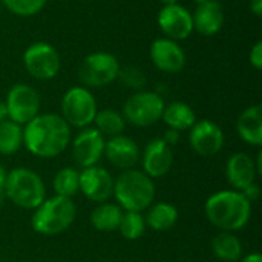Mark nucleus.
Returning <instances> with one entry per match:
<instances>
[{
  "label": "nucleus",
  "mask_w": 262,
  "mask_h": 262,
  "mask_svg": "<svg viewBox=\"0 0 262 262\" xmlns=\"http://www.w3.org/2000/svg\"><path fill=\"white\" fill-rule=\"evenodd\" d=\"M23 146V126L5 120L0 123V155L11 157Z\"/></svg>",
  "instance_id": "obj_26"
},
{
  "label": "nucleus",
  "mask_w": 262,
  "mask_h": 262,
  "mask_svg": "<svg viewBox=\"0 0 262 262\" xmlns=\"http://www.w3.org/2000/svg\"><path fill=\"white\" fill-rule=\"evenodd\" d=\"M104 137L95 127L81 129L74 140H71L74 161L81 169L98 166L104 154Z\"/></svg>",
  "instance_id": "obj_11"
},
{
  "label": "nucleus",
  "mask_w": 262,
  "mask_h": 262,
  "mask_svg": "<svg viewBox=\"0 0 262 262\" xmlns=\"http://www.w3.org/2000/svg\"><path fill=\"white\" fill-rule=\"evenodd\" d=\"M236 132L241 140L250 146L262 144V106L253 104L241 112L236 120Z\"/></svg>",
  "instance_id": "obj_20"
},
{
  "label": "nucleus",
  "mask_w": 262,
  "mask_h": 262,
  "mask_svg": "<svg viewBox=\"0 0 262 262\" xmlns=\"http://www.w3.org/2000/svg\"><path fill=\"white\" fill-rule=\"evenodd\" d=\"M181 132H178V130H175V129H169L167 127V130L164 132V135L161 137V140L167 144V146H170V147H173V146H177L178 143H180V138H181V135H180Z\"/></svg>",
  "instance_id": "obj_32"
},
{
  "label": "nucleus",
  "mask_w": 262,
  "mask_h": 262,
  "mask_svg": "<svg viewBox=\"0 0 262 262\" xmlns=\"http://www.w3.org/2000/svg\"><path fill=\"white\" fill-rule=\"evenodd\" d=\"M120 63L109 52L89 54L78 68V78L84 88H104L117 80Z\"/></svg>",
  "instance_id": "obj_8"
},
{
  "label": "nucleus",
  "mask_w": 262,
  "mask_h": 262,
  "mask_svg": "<svg viewBox=\"0 0 262 262\" xmlns=\"http://www.w3.org/2000/svg\"><path fill=\"white\" fill-rule=\"evenodd\" d=\"M249 60H250V64L256 69V71H261L262 69V41H256L253 45V48L250 49V54H249Z\"/></svg>",
  "instance_id": "obj_31"
},
{
  "label": "nucleus",
  "mask_w": 262,
  "mask_h": 262,
  "mask_svg": "<svg viewBox=\"0 0 262 262\" xmlns=\"http://www.w3.org/2000/svg\"><path fill=\"white\" fill-rule=\"evenodd\" d=\"M61 117L71 127L84 129L94 123L97 115V101L94 94L84 86H74L61 98Z\"/></svg>",
  "instance_id": "obj_7"
},
{
  "label": "nucleus",
  "mask_w": 262,
  "mask_h": 262,
  "mask_svg": "<svg viewBox=\"0 0 262 262\" xmlns=\"http://www.w3.org/2000/svg\"><path fill=\"white\" fill-rule=\"evenodd\" d=\"M161 3H163V6H166V5H175V3H178V0H160Z\"/></svg>",
  "instance_id": "obj_38"
},
{
  "label": "nucleus",
  "mask_w": 262,
  "mask_h": 262,
  "mask_svg": "<svg viewBox=\"0 0 262 262\" xmlns=\"http://www.w3.org/2000/svg\"><path fill=\"white\" fill-rule=\"evenodd\" d=\"M71 140V126L58 114H38L23 126V146L37 158L61 155Z\"/></svg>",
  "instance_id": "obj_1"
},
{
  "label": "nucleus",
  "mask_w": 262,
  "mask_h": 262,
  "mask_svg": "<svg viewBox=\"0 0 262 262\" xmlns=\"http://www.w3.org/2000/svg\"><path fill=\"white\" fill-rule=\"evenodd\" d=\"M2 3L6 6V9L15 15L20 17H31L38 14L43 6L46 5V0H2Z\"/></svg>",
  "instance_id": "obj_29"
},
{
  "label": "nucleus",
  "mask_w": 262,
  "mask_h": 262,
  "mask_svg": "<svg viewBox=\"0 0 262 262\" xmlns=\"http://www.w3.org/2000/svg\"><path fill=\"white\" fill-rule=\"evenodd\" d=\"M8 120V111H6V104L5 101H0V123Z\"/></svg>",
  "instance_id": "obj_37"
},
{
  "label": "nucleus",
  "mask_w": 262,
  "mask_h": 262,
  "mask_svg": "<svg viewBox=\"0 0 262 262\" xmlns=\"http://www.w3.org/2000/svg\"><path fill=\"white\" fill-rule=\"evenodd\" d=\"M6 177H8V170L5 169L3 164H0V190H3V187H5Z\"/></svg>",
  "instance_id": "obj_36"
},
{
  "label": "nucleus",
  "mask_w": 262,
  "mask_h": 262,
  "mask_svg": "<svg viewBox=\"0 0 262 262\" xmlns=\"http://www.w3.org/2000/svg\"><path fill=\"white\" fill-rule=\"evenodd\" d=\"M0 3H2V0H0Z\"/></svg>",
  "instance_id": "obj_41"
},
{
  "label": "nucleus",
  "mask_w": 262,
  "mask_h": 262,
  "mask_svg": "<svg viewBox=\"0 0 262 262\" xmlns=\"http://www.w3.org/2000/svg\"><path fill=\"white\" fill-rule=\"evenodd\" d=\"M94 126L103 137L111 138V137L123 135L126 129V120L121 115V112L115 109H103V111H97V115L94 118Z\"/></svg>",
  "instance_id": "obj_25"
},
{
  "label": "nucleus",
  "mask_w": 262,
  "mask_h": 262,
  "mask_svg": "<svg viewBox=\"0 0 262 262\" xmlns=\"http://www.w3.org/2000/svg\"><path fill=\"white\" fill-rule=\"evenodd\" d=\"M8 120L25 126L40 114V95L29 84H14L5 100Z\"/></svg>",
  "instance_id": "obj_9"
},
{
  "label": "nucleus",
  "mask_w": 262,
  "mask_h": 262,
  "mask_svg": "<svg viewBox=\"0 0 262 262\" xmlns=\"http://www.w3.org/2000/svg\"><path fill=\"white\" fill-rule=\"evenodd\" d=\"M52 187L57 196L72 198L80 192V172L74 167L60 169L52 180Z\"/></svg>",
  "instance_id": "obj_27"
},
{
  "label": "nucleus",
  "mask_w": 262,
  "mask_h": 262,
  "mask_svg": "<svg viewBox=\"0 0 262 262\" xmlns=\"http://www.w3.org/2000/svg\"><path fill=\"white\" fill-rule=\"evenodd\" d=\"M114 198L124 212H144L155 200V183L143 170H123L114 181Z\"/></svg>",
  "instance_id": "obj_3"
},
{
  "label": "nucleus",
  "mask_w": 262,
  "mask_h": 262,
  "mask_svg": "<svg viewBox=\"0 0 262 262\" xmlns=\"http://www.w3.org/2000/svg\"><path fill=\"white\" fill-rule=\"evenodd\" d=\"M189 143L195 154L201 157H213L224 147L223 129L210 120H196L189 129Z\"/></svg>",
  "instance_id": "obj_12"
},
{
  "label": "nucleus",
  "mask_w": 262,
  "mask_h": 262,
  "mask_svg": "<svg viewBox=\"0 0 262 262\" xmlns=\"http://www.w3.org/2000/svg\"><path fill=\"white\" fill-rule=\"evenodd\" d=\"M5 200H6V196H5V192H3V190H0V209H2V206L5 204Z\"/></svg>",
  "instance_id": "obj_39"
},
{
  "label": "nucleus",
  "mask_w": 262,
  "mask_h": 262,
  "mask_svg": "<svg viewBox=\"0 0 262 262\" xmlns=\"http://www.w3.org/2000/svg\"><path fill=\"white\" fill-rule=\"evenodd\" d=\"M146 220L141 212H123L118 232L121 236L127 241H137L140 239L146 232Z\"/></svg>",
  "instance_id": "obj_28"
},
{
  "label": "nucleus",
  "mask_w": 262,
  "mask_h": 262,
  "mask_svg": "<svg viewBox=\"0 0 262 262\" xmlns=\"http://www.w3.org/2000/svg\"><path fill=\"white\" fill-rule=\"evenodd\" d=\"M146 212H147L144 216L146 226L155 232H167L173 229L180 216L178 209L173 204L166 203V201L152 204Z\"/></svg>",
  "instance_id": "obj_21"
},
{
  "label": "nucleus",
  "mask_w": 262,
  "mask_h": 262,
  "mask_svg": "<svg viewBox=\"0 0 262 262\" xmlns=\"http://www.w3.org/2000/svg\"><path fill=\"white\" fill-rule=\"evenodd\" d=\"M209 223L221 232L243 230L252 216V203L238 190H220L210 195L204 204Z\"/></svg>",
  "instance_id": "obj_2"
},
{
  "label": "nucleus",
  "mask_w": 262,
  "mask_h": 262,
  "mask_svg": "<svg viewBox=\"0 0 262 262\" xmlns=\"http://www.w3.org/2000/svg\"><path fill=\"white\" fill-rule=\"evenodd\" d=\"M124 86L135 89V91H141L146 86V75L144 72L137 68V66H127V68H120L118 77H117Z\"/></svg>",
  "instance_id": "obj_30"
},
{
  "label": "nucleus",
  "mask_w": 262,
  "mask_h": 262,
  "mask_svg": "<svg viewBox=\"0 0 262 262\" xmlns=\"http://www.w3.org/2000/svg\"><path fill=\"white\" fill-rule=\"evenodd\" d=\"M161 120L166 123L169 129L183 132V130H189L196 123V115L187 103L172 101L164 106Z\"/></svg>",
  "instance_id": "obj_22"
},
{
  "label": "nucleus",
  "mask_w": 262,
  "mask_h": 262,
  "mask_svg": "<svg viewBox=\"0 0 262 262\" xmlns=\"http://www.w3.org/2000/svg\"><path fill=\"white\" fill-rule=\"evenodd\" d=\"M23 64L28 74L35 80H51L60 71V55L52 45L37 41L26 48Z\"/></svg>",
  "instance_id": "obj_10"
},
{
  "label": "nucleus",
  "mask_w": 262,
  "mask_h": 262,
  "mask_svg": "<svg viewBox=\"0 0 262 262\" xmlns=\"http://www.w3.org/2000/svg\"><path fill=\"white\" fill-rule=\"evenodd\" d=\"M123 209L115 203H100L91 213V224L98 232H115L118 230Z\"/></svg>",
  "instance_id": "obj_23"
},
{
  "label": "nucleus",
  "mask_w": 262,
  "mask_h": 262,
  "mask_svg": "<svg viewBox=\"0 0 262 262\" xmlns=\"http://www.w3.org/2000/svg\"><path fill=\"white\" fill-rule=\"evenodd\" d=\"M106 160L120 170L135 169L140 161V147L138 144L126 135L111 137L104 143V154Z\"/></svg>",
  "instance_id": "obj_17"
},
{
  "label": "nucleus",
  "mask_w": 262,
  "mask_h": 262,
  "mask_svg": "<svg viewBox=\"0 0 262 262\" xmlns=\"http://www.w3.org/2000/svg\"><path fill=\"white\" fill-rule=\"evenodd\" d=\"M258 169L255 164V160L247 152H236L230 155L226 164V178L229 184L233 187V190L241 192L247 186L256 183Z\"/></svg>",
  "instance_id": "obj_18"
},
{
  "label": "nucleus",
  "mask_w": 262,
  "mask_h": 262,
  "mask_svg": "<svg viewBox=\"0 0 262 262\" xmlns=\"http://www.w3.org/2000/svg\"><path fill=\"white\" fill-rule=\"evenodd\" d=\"M114 177L101 166L86 167L80 172V192L97 204L106 203L114 196Z\"/></svg>",
  "instance_id": "obj_13"
},
{
  "label": "nucleus",
  "mask_w": 262,
  "mask_h": 262,
  "mask_svg": "<svg viewBox=\"0 0 262 262\" xmlns=\"http://www.w3.org/2000/svg\"><path fill=\"white\" fill-rule=\"evenodd\" d=\"M3 192L6 200L25 210H34L46 198L41 177L28 167H17L8 172Z\"/></svg>",
  "instance_id": "obj_5"
},
{
  "label": "nucleus",
  "mask_w": 262,
  "mask_h": 262,
  "mask_svg": "<svg viewBox=\"0 0 262 262\" xmlns=\"http://www.w3.org/2000/svg\"><path fill=\"white\" fill-rule=\"evenodd\" d=\"M241 262H262V256L259 253H250V255L244 256Z\"/></svg>",
  "instance_id": "obj_35"
},
{
  "label": "nucleus",
  "mask_w": 262,
  "mask_h": 262,
  "mask_svg": "<svg viewBox=\"0 0 262 262\" xmlns=\"http://www.w3.org/2000/svg\"><path fill=\"white\" fill-rule=\"evenodd\" d=\"M164 106V98L158 92L137 91L124 101L121 115L132 126L149 127L161 120Z\"/></svg>",
  "instance_id": "obj_6"
},
{
  "label": "nucleus",
  "mask_w": 262,
  "mask_h": 262,
  "mask_svg": "<svg viewBox=\"0 0 262 262\" xmlns=\"http://www.w3.org/2000/svg\"><path fill=\"white\" fill-rule=\"evenodd\" d=\"M158 26L166 38L180 41L187 38L193 31L192 14L181 5H166L158 14Z\"/></svg>",
  "instance_id": "obj_14"
},
{
  "label": "nucleus",
  "mask_w": 262,
  "mask_h": 262,
  "mask_svg": "<svg viewBox=\"0 0 262 262\" xmlns=\"http://www.w3.org/2000/svg\"><path fill=\"white\" fill-rule=\"evenodd\" d=\"M241 193L246 196V200H247V201L253 203V201H256V200L259 198V195H261V189H259V186H258L256 183H253V184L247 186L246 189H243V190H241Z\"/></svg>",
  "instance_id": "obj_33"
},
{
  "label": "nucleus",
  "mask_w": 262,
  "mask_h": 262,
  "mask_svg": "<svg viewBox=\"0 0 262 262\" xmlns=\"http://www.w3.org/2000/svg\"><path fill=\"white\" fill-rule=\"evenodd\" d=\"M224 9L220 2L198 3L195 12L192 14L193 29L206 37L218 34L224 26Z\"/></svg>",
  "instance_id": "obj_19"
},
{
  "label": "nucleus",
  "mask_w": 262,
  "mask_h": 262,
  "mask_svg": "<svg viewBox=\"0 0 262 262\" xmlns=\"http://www.w3.org/2000/svg\"><path fill=\"white\" fill-rule=\"evenodd\" d=\"M196 3H204V2H220V0H195Z\"/></svg>",
  "instance_id": "obj_40"
},
{
  "label": "nucleus",
  "mask_w": 262,
  "mask_h": 262,
  "mask_svg": "<svg viewBox=\"0 0 262 262\" xmlns=\"http://www.w3.org/2000/svg\"><path fill=\"white\" fill-rule=\"evenodd\" d=\"M250 12L256 17L262 15V0H250Z\"/></svg>",
  "instance_id": "obj_34"
},
{
  "label": "nucleus",
  "mask_w": 262,
  "mask_h": 262,
  "mask_svg": "<svg viewBox=\"0 0 262 262\" xmlns=\"http://www.w3.org/2000/svg\"><path fill=\"white\" fill-rule=\"evenodd\" d=\"M243 243L232 232H220L212 239V252L223 262H238L243 258Z\"/></svg>",
  "instance_id": "obj_24"
},
{
  "label": "nucleus",
  "mask_w": 262,
  "mask_h": 262,
  "mask_svg": "<svg viewBox=\"0 0 262 262\" xmlns=\"http://www.w3.org/2000/svg\"><path fill=\"white\" fill-rule=\"evenodd\" d=\"M77 207L72 198L51 196L34 209L31 216L32 230L43 236H54L66 232L75 221Z\"/></svg>",
  "instance_id": "obj_4"
},
{
  "label": "nucleus",
  "mask_w": 262,
  "mask_h": 262,
  "mask_svg": "<svg viewBox=\"0 0 262 262\" xmlns=\"http://www.w3.org/2000/svg\"><path fill=\"white\" fill-rule=\"evenodd\" d=\"M150 60L154 66L167 74L181 72L186 66V54L178 41L170 38H157L150 45Z\"/></svg>",
  "instance_id": "obj_15"
},
{
  "label": "nucleus",
  "mask_w": 262,
  "mask_h": 262,
  "mask_svg": "<svg viewBox=\"0 0 262 262\" xmlns=\"http://www.w3.org/2000/svg\"><path fill=\"white\" fill-rule=\"evenodd\" d=\"M141 164L143 172L152 178H163L169 173L172 164H173V152L172 147L167 146L161 138H154L147 143L144 147V152L141 155Z\"/></svg>",
  "instance_id": "obj_16"
}]
</instances>
